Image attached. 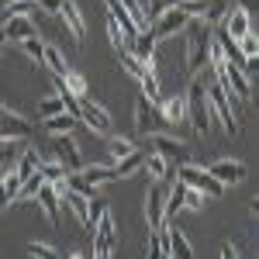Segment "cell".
I'll return each instance as SVG.
<instances>
[{
    "instance_id": "6da1fadb",
    "label": "cell",
    "mask_w": 259,
    "mask_h": 259,
    "mask_svg": "<svg viewBox=\"0 0 259 259\" xmlns=\"http://www.w3.org/2000/svg\"><path fill=\"white\" fill-rule=\"evenodd\" d=\"M207 76H211V80H204V94H207L211 118H214V124L225 128V135H239V111H242V104L232 97L225 87H221L218 69H211V66H207Z\"/></svg>"
},
{
    "instance_id": "7a4b0ae2",
    "label": "cell",
    "mask_w": 259,
    "mask_h": 259,
    "mask_svg": "<svg viewBox=\"0 0 259 259\" xmlns=\"http://www.w3.org/2000/svg\"><path fill=\"white\" fill-rule=\"evenodd\" d=\"M187 52H183V66H187V76H197L200 69L207 66V49H211V38H214V28L200 18L187 21Z\"/></svg>"
},
{
    "instance_id": "3957f363",
    "label": "cell",
    "mask_w": 259,
    "mask_h": 259,
    "mask_svg": "<svg viewBox=\"0 0 259 259\" xmlns=\"http://www.w3.org/2000/svg\"><path fill=\"white\" fill-rule=\"evenodd\" d=\"M183 104H187V121L194 124V132H197V135H207V132L214 128V118H211V107H207V94H204V80H200V76L190 80Z\"/></svg>"
},
{
    "instance_id": "277c9868",
    "label": "cell",
    "mask_w": 259,
    "mask_h": 259,
    "mask_svg": "<svg viewBox=\"0 0 259 259\" xmlns=\"http://www.w3.org/2000/svg\"><path fill=\"white\" fill-rule=\"evenodd\" d=\"M35 132V121L21 114L11 100H0V142H21Z\"/></svg>"
},
{
    "instance_id": "5b68a950",
    "label": "cell",
    "mask_w": 259,
    "mask_h": 259,
    "mask_svg": "<svg viewBox=\"0 0 259 259\" xmlns=\"http://www.w3.org/2000/svg\"><path fill=\"white\" fill-rule=\"evenodd\" d=\"M177 180L183 183V187H194V190H200L204 197H221V194H225V187H221V183L211 177L204 166H197V162H180Z\"/></svg>"
},
{
    "instance_id": "8992f818",
    "label": "cell",
    "mask_w": 259,
    "mask_h": 259,
    "mask_svg": "<svg viewBox=\"0 0 259 259\" xmlns=\"http://www.w3.org/2000/svg\"><path fill=\"white\" fill-rule=\"evenodd\" d=\"M76 121H80L87 132H94V135H100V139H107V135H114V121H111V114L104 111V104H97V100L83 97L80 100V111H76Z\"/></svg>"
},
{
    "instance_id": "52a82bcc",
    "label": "cell",
    "mask_w": 259,
    "mask_h": 259,
    "mask_svg": "<svg viewBox=\"0 0 259 259\" xmlns=\"http://www.w3.org/2000/svg\"><path fill=\"white\" fill-rule=\"evenodd\" d=\"M90 232H94V259H111L114 239H118V221L111 214V207H104V214L97 218V225Z\"/></svg>"
},
{
    "instance_id": "ba28073f",
    "label": "cell",
    "mask_w": 259,
    "mask_h": 259,
    "mask_svg": "<svg viewBox=\"0 0 259 259\" xmlns=\"http://www.w3.org/2000/svg\"><path fill=\"white\" fill-rule=\"evenodd\" d=\"M218 80H221V87H225L235 100H252V80L242 73L239 66L221 62V66H218Z\"/></svg>"
},
{
    "instance_id": "9c48e42d",
    "label": "cell",
    "mask_w": 259,
    "mask_h": 259,
    "mask_svg": "<svg viewBox=\"0 0 259 259\" xmlns=\"http://www.w3.org/2000/svg\"><path fill=\"white\" fill-rule=\"evenodd\" d=\"M159 239H162V252L169 259H194V245L187 239V232H180L177 225H162Z\"/></svg>"
},
{
    "instance_id": "30bf717a",
    "label": "cell",
    "mask_w": 259,
    "mask_h": 259,
    "mask_svg": "<svg viewBox=\"0 0 259 259\" xmlns=\"http://www.w3.org/2000/svg\"><path fill=\"white\" fill-rule=\"evenodd\" d=\"M187 21H190V18H187L180 7H173V11H162L159 18L149 24V31H152V38H156V41H166V38H173V35H183Z\"/></svg>"
},
{
    "instance_id": "8fae6325",
    "label": "cell",
    "mask_w": 259,
    "mask_h": 259,
    "mask_svg": "<svg viewBox=\"0 0 259 259\" xmlns=\"http://www.w3.org/2000/svg\"><path fill=\"white\" fill-rule=\"evenodd\" d=\"M204 169L218 180L221 187H235V183L245 180V162L235 159V156H221V159H214L211 166H204Z\"/></svg>"
},
{
    "instance_id": "7c38bea8",
    "label": "cell",
    "mask_w": 259,
    "mask_h": 259,
    "mask_svg": "<svg viewBox=\"0 0 259 259\" xmlns=\"http://www.w3.org/2000/svg\"><path fill=\"white\" fill-rule=\"evenodd\" d=\"M149 139H152V149H156V156H162L166 162H190V149H187V142H180L177 135H162V132H152Z\"/></svg>"
},
{
    "instance_id": "4fadbf2b",
    "label": "cell",
    "mask_w": 259,
    "mask_h": 259,
    "mask_svg": "<svg viewBox=\"0 0 259 259\" xmlns=\"http://www.w3.org/2000/svg\"><path fill=\"white\" fill-rule=\"evenodd\" d=\"M76 177H80L87 187H94V190L107 187V183H118V173H114L111 162H83L80 169H76Z\"/></svg>"
},
{
    "instance_id": "5bb4252c",
    "label": "cell",
    "mask_w": 259,
    "mask_h": 259,
    "mask_svg": "<svg viewBox=\"0 0 259 259\" xmlns=\"http://www.w3.org/2000/svg\"><path fill=\"white\" fill-rule=\"evenodd\" d=\"M52 159L62 162L69 173H76V169L83 166V159H80V145L69 139V135H52Z\"/></svg>"
},
{
    "instance_id": "9a60e30c",
    "label": "cell",
    "mask_w": 259,
    "mask_h": 259,
    "mask_svg": "<svg viewBox=\"0 0 259 259\" xmlns=\"http://www.w3.org/2000/svg\"><path fill=\"white\" fill-rule=\"evenodd\" d=\"M162 200H166V187L152 183L145 190V225H149V232H159L162 225H166V218H162Z\"/></svg>"
},
{
    "instance_id": "2e32d148",
    "label": "cell",
    "mask_w": 259,
    "mask_h": 259,
    "mask_svg": "<svg viewBox=\"0 0 259 259\" xmlns=\"http://www.w3.org/2000/svg\"><path fill=\"white\" fill-rule=\"evenodd\" d=\"M249 31H252V14H245V11H239V7H232L228 18L221 21V35L232 38V41H242Z\"/></svg>"
},
{
    "instance_id": "e0dca14e",
    "label": "cell",
    "mask_w": 259,
    "mask_h": 259,
    "mask_svg": "<svg viewBox=\"0 0 259 259\" xmlns=\"http://www.w3.org/2000/svg\"><path fill=\"white\" fill-rule=\"evenodd\" d=\"M156 128H159V111H156V104H149V100L139 94V97H135V132L149 139Z\"/></svg>"
},
{
    "instance_id": "ac0fdd59",
    "label": "cell",
    "mask_w": 259,
    "mask_h": 259,
    "mask_svg": "<svg viewBox=\"0 0 259 259\" xmlns=\"http://www.w3.org/2000/svg\"><path fill=\"white\" fill-rule=\"evenodd\" d=\"M35 200H38V207L45 211V221L56 228L59 225V207H62V200H59V190L52 187V183H41L38 187V194H35Z\"/></svg>"
},
{
    "instance_id": "d6986e66",
    "label": "cell",
    "mask_w": 259,
    "mask_h": 259,
    "mask_svg": "<svg viewBox=\"0 0 259 259\" xmlns=\"http://www.w3.org/2000/svg\"><path fill=\"white\" fill-rule=\"evenodd\" d=\"M156 49H159V41L152 38V31L145 28V31H139V35H135L132 49H128V56H135L142 66H149V62H156Z\"/></svg>"
},
{
    "instance_id": "ffe728a7",
    "label": "cell",
    "mask_w": 259,
    "mask_h": 259,
    "mask_svg": "<svg viewBox=\"0 0 259 259\" xmlns=\"http://www.w3.org/2000/svg\"><path fill=\"white\" fill-rule=\"evenodd\" d=\"M59 200L73 211V218H76V225H83V228H90V197H83V194H76V190H62Z\"/></svg>"
},
{
    "instance_id": "44dd1931",
    "label": "cell",
    "mask_w": 259,
    "mask_h": 259,
    "mask_svg": "<svg viewBox=\"0 0 259 259\" xmlns=\"http://www.w3.org/2000/svg\"><path fill=\"white\" fill-rule=\"evenodd\" d=\"M59 18L66 21V28H69V35H73L76 41H83V38H87V21H83L80 7H76L73 0H62V7H59Z\"/></svg>"
},
{
    "instance_id": "7402d4cb",
    "label": "cell",
    "mask_w": 259,
    "mask_h": 259,
    "mask_svg": "<svg viewBox=\"0 0 259 259\" xmlns=\"http://www.w3.org/2000/svg\"><path fill=\"white\" fill-rule=\"evenodd\" d=\"M38 166H41V152L35 149V145H28V149H21L18 159H14V173H18L21 183H24L28 177H35V173H38Z\"/></svg>"
},
{
    "instance_id": "603a6c76",
    "label": "cell",
    "mask_w": 259,
    "mask_h": 259,
    "mask_svg": "<svg viewBox=\"0 0 259 259\" xmlns=\"http://www.w3.org/2000/svg\"><path fill=\"white\" fill-rule=\"evenodd\" d=\"M156 111H159V121H169V124H180V121H187V104H183V94L162 97Z\"/></svg>"
},
{
    "instance_id": "cb8c5ba5",
    "label": "cell",
    "mask_w": 259,
    "mask_h": 259,
    "mask_svg": "<svg viewBox=\"0 0 259 259\" xmlns=\"http://www.w3.org/2000/svg\"><path fill=\"white\" fill-rule=\"evenodd\" d=\"M0 28H4L7 41H14V45H18V41H24V38H31V35H38V31H35V21H31V18H7Z\"/></svg>"
},
{
    "instance_id": "d4e9b609",
    "label": "cell",
    "mask_w": 259,
    "mask_h": 259,
    "mask_svg": "<svg viewBox=\"0 0 259 259\" xmlns=\"http://www.w3.org/2000/svg\"><path fill=\"white\" fill-rule=\"evenodd\" d=\"M100 14H104V28H107V41H111V49L114 52H128V38H124V31H121V24L114 21V14L100 4Z\"/></svg>"
},
{
    "instance_id": "484cf974",
    "label": "cell",
    "mask_w": 259,
    "mask_h": 259,
    "mask_svg": "<svg viewBox=\"0 0 259 259\" xmlns=\"http://www.w3.org/2000/svg\"><path fill=\"white\" fill-rule=\"evenodd\" d=\"M139 87H142V97L149 100V104H159V76H156V62H149L145 69H142L139 76Z\"/></svg>"
},
{
    "instance_id": "4316f807",
    "label": "cell",
    "mask_w": 259,
    "mask_h": 259,
    "mask_svg": "<svg viewBox=\"0 0 259 259\" xmlns=\"http://www.w3.org/2000/svg\"><path fill=\"white\" fill-rule=\"evenodd\" d=\"M41 66L49 69V76H52V80L66 76V69H69V62H66V56H62L59 45H45V59H41Z\"/></svg>"
},
{
    "instance_id": "83f0119b",
    "label": "cell",
    "mask_w": 259,
    "mask_h": 259,
    "mask_svg": "<svg viewBox=\"0 0 259 259\" xmlns=\"http://www.w3.org/2000/svg\"><path fill=\"white\" fill-rule=\"evenodd\" d=\"M180 211H183V183L173 180V183L166 187V200H162V218H166V225H169V218L180 214Z\"/></svg>"
},
{
    "instance_id": "f1b7e54d",
    "label": "cell",
    "mask_w": 259,
    "mask_h": 259,
    "mask_svg": "<svg viewBox=\"0 0 259 259\" xmlns=\"http://www.w3.org/2000/svg\"><path fill=\"white\" fill-rule=\"evenodd\" d=\"M18 190H21V177L14 173V169H7V173L0 177V211L11 207V204L18 200Z\"/></svg>"
},
{
    "instance_id": "f546056e",
    "label": "cell",
    "mask_w": 259,
    "mask_h": 259,
    "mask_svg": "<svg viewBox=\"0 0 259 259\" xmlns=\"http://www.w3.org/2000/svg\"><path fill=\"white\" fill-rule=\"evenodd\" d=\"M142 162H145V152L142 149H132L124 159H118L114 162V173H118V180H128V177H135L142 169Z\"/></svg>"
},
{
    "instance_id": "4dcf8cb0",
    "label": "cell",
    "mask_w": 259,
    "mask_h": 259,
    "mask_svg": "<svg viewBox=\"0 0 259 259\" xmlns=\"http://www.w3.org/2000/svg\"><path fill=\"white\" fill-rule=\"evenodd\" d=\"M66 111V104H62V97L52 90V94H45V97H38V104H35V114H38L41 121L56 118V114H62Z\"/></svg>"
},
{
    "instance_id": "1f68e13d",
    "label": "cell",
    "mask_w": 259,
    "mask_h": 259,
    "mask_svg": "<svg viewBox=\"0 0 259 259\" xmlns=\"http://www.w3.org/2000/svg\"><path fill=\"white\" fill-rule=\"evenodd\" d=\"M132 149H135L132 139H124V135H107V159H104V162H111V166H114V162L124 159Z\"/></svg>"
},
{
    "instance_id": "d6a6232c",
    "label": "cell",
    "mask_w": 259,
    "mask_h": 259,
    "mask_svg": "<svg viewBox=\"0 0 259 259\" xmlns=\"http://www.w3.org/2000/svg\"><path fill=\"white\" fill-rule=\"evenodd\" d=\"M45 124V132L49 135H69L73 128H76V114H69V111H62V114H56V118L41 121Z\"/></svg>"
},
{
    "instance_id": "836d02e7",
    "label": "cell",
    "mask_w": 259,
    "mask_h": 259,
    "mask_svg": "<svg viewBox=\"0 0 259 259\" xmlns=\"http://www.w3.org/2000/svg\"><path fill=\"white\" fill-rule=\"evenodd\" d=\"M35 14H38L35 0H7L4 4V18H31L35 21Z\"/></svg>"
},
{
    "instance_id": "e575fe53",
    "label": "cell",
    "mask_w": 259,
    "mask_h": 259,
    "mask_svg": "<svg viewBox=\"0 0 259 259\" xmlns=\"http://www.w3.org/2000/svg\"><path fill=\"white\" fill-rule=\"evenodd\" d=\"M38 173H41V180H45V183H52V187H56V183H62V180H66V173H69V169H66L62 162H56V159H41Z\"/></svg>"
},
{
    "instance_id": "d590c367",
    "label": "cell",
    "mask_w": 259,
    "mask_h": 259,
    "mask_svg": "<svg viewBox=\"0 0 259 259\" xmlns=\"http://www.w3.org/2000/svg\"><path fill=\"white\" fill-rule=\"evenodd\" d=\"M142 169H149V177L156 180V183H162V180L169 177V162L162 159V156H156V152H152V156H145Z\"/></svg>"
},
{
    "instance_id": "8d00e7d4",
    "label": "cell",
    "mask_w": 259,
    "mask_h": 259,
    "mask_svg": "<svg viewBox=\"0 0 259 259\" xmlns=\"http://www.w3.org/2000/svg\"><path fill=\"white\" fill-rule=\"evenodd\" d=\"M18 49H21V52H24L31 62H38V66H41V59H45V41H41L38 35H31V38L18 41Z\"/></svg>"
},
{
    "instance_id": "74e56055",
    "label": "cell",
    "mask_w": 259,
    "mask_h": 259,
    "mask_svg": "<svg viewBox=\"0 0 259 259\" xmlns=\"http://www.w3.org/2000/svg\"><path fill=\"white\" fill-rule=\"evenodd\" d=\"M45 183L41 180V173H35V177H28L24 183H21V190H18V200L14 204H28V200H35V194H38V187Z\"/></svg>"
},
{
    "instance_id": "f35d334b",
    "label": "cell",
    "mask_w": 259,
    "mask_h": 259,
    "mask_svg": "<svg viewBox=\"0 0 259 259\" xmlns=\"http://www.w3.org/2000/svg\"><path fill=\"white\" fill-rule=\"evenodd\" d=\"M14 159H18V145L14 142H0V177L7 169H14Z\"/></svg>"
},
{
    "instance_id": "ab89813d",
    "label": "cell",
    "mask_w": 259,
    "mask_h": 259,
    "mask_svg": "<svg viewBox=\"0 0 259 259\" xmlns=\"http://www.w3.org/2000/svg\"><path fill=\"white\" fill-rule=\"evenodd\" d=\"M173 7H180V0H145V14H149V24L159 18L162 11H173Z\"/></svg>"
},
{
    "instance_id": "60d3db41",
    "label": "cell",
    "mask_w": 259,
    "mask_h": 259,
    "mask_svg": "<svg viewBox=\"0 0 259 259\" xmlns=\"http://www.w3.org/2000/svg\"><path fill=\"white\" fill-rule=\"evenodd\" d=\"M204 204H207V197H204L200 190L183 187V207H187V211H204Z\"/></svg>"
},
{
    "instance_id": "b9f144b4",
    "label": "cell",
    "mask_w": 259,
    "mask_h": 259,
    "mask_svg": "<svg viewBox=\"0 0 259 259\" xmlns=\"http://www.w3.org/2000/svg\"><path fill=\"white\" fill-rule=\"evenodd\" d=\"M28 256L31 259H59V252L49 242H28Z\"/></svg>"
},
{
    "instance_id": "7bdbcfd3",
    "label": "cell",
    "mask_w": 259,
    "mask_h": 259,
    "mask_svg": "<svg viewBox=\"0 0 259 259\" xmlns=\"http://www.w3.org/2000/svg\"><path fill=\"white\" fill-rule=\"evenodd\" d=\"M118 62H121V69H124V73H128L132 80L139 83V76H142V69H145V66H142L135 56H128V52H118Z\"/></svg>"
},
{
    "instance_id": "ee69618b",
    "label": "cell",
    "mask_w": 259,
    "mask_h": 259,
    "mask_svg": "<svg viewBox=\"0 0 259 259\" xmlns=\"http://www.w3.org/2000/svg\"><path fill=\"white\" fill-rule=\"evenodd\" d=\"M235 45H239V52L245 56V62L259 56V38H256V31H249V35H245L242 41H235Z\"/></svg>"
},
{
    "instance_id": "f6af8a7d",
    "label": "cell",
    "mask_w": 259,
    "mask_h": 259,
    "mask_svg": "<svg viewBox=\"0 0 259 259\" xmlns=\"http://www.w3.org/2000/svg\"><path fill=\"white\" fill-rule=\"evenodd\" d=\"M166 252H162V239L159 232H149V249H145V259H162Z\"/></svg>"
},
{
    "instance_id": "bcb514c9",
    "label": "cell",
    "mask_w": 259,
    "mask_h": 259,
    "mask_svg": "<svg viewBox=\"0 0 259 259\" xmlns=\"http://www.w3.org/2000/svg\"><path fill=\"white\" fill-rule=\"evenodd\" d=\"M35 7H38L41 14H49V18H59L62 0H35Z\"/></svg>"
},
{
    "instance_id": "7dc6e473",
    "label": "cell",
    "mask_w": 259,
    "mask_h": 259,
    "mask_svg": "<svg viewBox=\"0 0 259 259\" xmlns=\"http://www.w3.org/2000/svg\"><path fill=\"white\" fill-rule=\"evenodd\" d=\"M239 11H245V14L256 18V0H239Z\"/></svg>"
},
{
    "instance_id": "c3c4849f",
    "label": "cell",
    "mask_w": 259,
    "mask_h": 259,
    "mask_svg": "<svg viewBox=\"0 0 259 259\" xmlns=\"http://www.w3.org/2000/svg\"><path fill=\"white\" fill-rule=\"evenodd\" d=\"M221 259H239V249H235V245H225V249H221Z\"/></svg>"
},
{
    "instance_id": "681fc988",
    "label": "cell",
    "mask_w": 259,
    "mask_h": 259,
    "mask_svg": "<svg viewBox=\"0 0 259 259\" xmlns=\"http://www.w3.org/2000/svg\"><path fill=\"white\" fill-rule=\"evenodd\" d=\"M4 45H7V35H4V28H0V49H4Z\"/></svg>"
},
{
    "instance_id": "f907efd6",
    "label": "cell",
    "mask_w": 259,
    "mask_h": 259,
    "mask_svg": "<svg viewBox=\"0 0 259 259\" xmlns=\"http://www.w3.org/2000/svg\"><path fill=\"white\" fill-rule=\"evenodd\" d=\"M66 259H83V256H80V252H73V256H66Z\"/></svg>"
}]
</instances>
